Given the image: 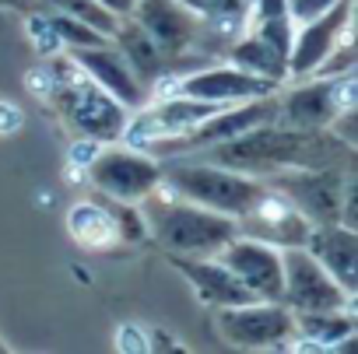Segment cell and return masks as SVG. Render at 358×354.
Returning <instances> with one entry per match:
<instances>
[{"label":"cell","instance_id":"obj_21","mask_svg":"<svg viewBox=\"0 0 358 354\" xmlns=\"http://www.w3.org/2000/svg\"><path fill=\"white\" fill-rule=\"evenodd\" d=\"M29 39H32V46H36L39 53H46V57H53V53L64 50L46 15H32V18H29Z\"/></svg>","mask_w":358,"mask_h":354},{"label":"cell","instance_id":"obj_23","mask_svg":"<svg viewBox=\"0 0 358 354\" xmlns=\"http://www.w3.org/2000/svg\"><path fill=\"white\" fill-rule=\"evenodd\" d=\"M99 147H102L99 140H92V137H81V140L71 147V161H74V165H88V161L95 158V151H99Z\"/></svg>","mask_w":358,"mask_h":354},{"label":"cell","instance_id":"obj_19","mask_svg":"<svg viewBox=\"0 0 358 354\" xmlns=\"http://www.w3.org/2000/svg\"><path fill=\"white\" fill-rule=\"evenodd\" d=\"M39 4H43L46 11H60V15L81 18L85 25L99 29V32L109 36V39H113V32H116V25H120V18H116L109 8H102L99 0H39Z\"/></svg>","mask_w":358,"mask_h":354},{"label":"cell","instance_id":"obj_4","mask_svg":"<svg viewBox=\"0 0 358 354\" xmlns=\"http://www.w3.org/2000/svg\"><path fill=\"white\" fill-rule=\"evenodd\" d=\"M99 193L116 204H141L162 186V165L144 147H99L85 165Z\"/></svg>","mask_w":358,"mask_h":354},{"label":"cell","instance_id":"obj_27","mask_svg":"<svg viewBox=\"0 0 358 354\" xmlns=\"http://www.w3.org/2000/svg\"><path fill=\"white\" fill-rule=\"evenodd\" d=\"M0 351H4V344H0Z\"/></svg>","mask_w":358,"mask_h":354},{"label":"cell","instance_id":"obj_6","mask_svg":"<svg viewBox=\"0 0 358 354\" xmlns=\"http://www.w3.org/2000/svg\"><path fill=\"white\" fill-rule=\"evenodd\" d=\"M215 260L232 270V277L257 298V302H281V284H285V274H281V246L267 242V239H257V235H236L229 239Z\"/></svg>","mask_w":358,"mask_h":354},{"label":"cell","instance_id":"obj_9","mask_svg":"<svg viewBox=\"0 0 358 354\" xmlns=\"http://www.w3.org/2000/svg\"><path fill=\"white\" fill-rule=\"evenodd\" d=\"M127 18H134L169 60L187 57L201 36V15L183 8L179 0H137Z\"/></svg>","mask_w":358,"mask_h":354},{"label":"cell","instance_id":"obj_15","mask_svg":"<svg viewBox=\"0 0 358 354\" xmlns=\"http://www.w3.org/2000/svg\"><path fill=\"white\" fill-rule=\"evenodd\" d=\"M179 270H183V277L194 284V291H197V298L204 302V305H211V309H225V305H243V302H257L236 277H232V270H225L215 256H194V260H187V256H176L172 260Z\"/></svg>","mask_w":358,"mask_h":354},{"label":"cell","instance_id":"obj_22","mask_svg":"<svg viewBox=\"0 0 358 354\" xmlns=\"http://www.w3.org/2000/svg\"><path fill=\"white\" fill-rule=\"evenodd\" d=\"M334 4H337V0H285V15H288L295 25H302V22L323 15V11L334 8Z\"/></svg>","mask_w":358,"mask_h":354},{"label":"cell","instance_id":"obj_12","mask_svg":"<svg viewBox=\"0 0 358 354\" xmlns=\"http://www.w3.org/2000/svg\"><path fill=\"white\" fill-rule=\"evenodd\" d=\"M302 246L355 298V291H358V235H355V228L351 225H341V221L309 225Z\"/></svg>","mask_w":358,"mask_h":354},{"label":"cell","instance_id":"obj_7","mask_svg":"<svg viewBox=\"0 0 358 354\" xmlns=\"http://www.w3.org/2000/svg\"><path fill=\"white\" fill-rule=\"evenodd\" d=\"M215 326L218 333L236 344V347H281L292 333H295V312L281 302H243V305H225L215 312Z\"/></svg>","mask_w":358,"mask_h":354},{"label":"cell","instance_id":"obj_26","mask_svg":"<svg viewBox=\"0 0 358 354\" xmlns=\"http://www.w3.org/2000/svg\"><path fill=\"white\" fill-rule=\"evenodd\" d=\"M179 4H183V8H190L194 15H204V11H208V4H211V0H179Z\"/></svg>","mask_w":358,"mask_h":354},{"label":"cell","instance_id":"obj_2","mask_svg":"<svg viewBox=\"0 0 358 354\" xmlns=\"http://www.w3.org/2000/svg\"><path fill=\"white\" fill-rule=\"evenodd\" d=\"M162 183L172 186L176 197L190 204H201L208 211L229 214V218H246L253 204L264 197V186L253 175L222 168V165H162Z\"/></svg>","mask_w":358,"mask_h":354},{"label":"cell","instance_id":"obj_25","mask_svg":"<svg viewBox=\"0 0 358 354\" xmlns=\"http://www.w3.org/2000/svg\"><path fill=\"white\" fill-rule=\"evenodd\" d=\"M99 4H102V8H109L116 18H127V15H130V8L137 4V0H99Z\"/></svg>","mask_w":358,"mask_h":354},{"label":"cell","instance_id":"obj_18","mask_svg":"<svg viewBox=\"0 0 358 354\" xmlns=\"http://www.w3.org/2000/svg\"><path fill=\"white\" fill-rule=\"evenodd\" d=\"M295 333H306L309 340H316V347H341L355 333V316H351V309L344 316H341V309H334V312H295Z\"/></svg>","mask_w":358,"mask_h":354},{"label":"cell","instance_id":"obj_10","mask_svg":"<svg viewBox=\"0 0 358 354\" xmlns=\"http://www.w3.org/2000/svg\"><path fill=\"white\" fill-rule=\"evenodd\" d=\"M351 18V0H337L323 15L309 18L292 32V50H288V78H309L320 71V64L337 50V36L348 29Z\"/></svg>","mask_w":358,"mask_h":354},{"label":"cell","instance_id":"obj_3","mask_svg":"<svg viewBox=\"0 0 358 354\" xmlns=\"http://www.w3.org/2000/svg\"><path fill=\"white\" fill-rule=\"evenodd\" d=\"M50 98L53 105L60 109V116L81 133V137H92L99 144L106 140H116L123 137V126L130 119L127 105H120L106 88H99L85 71L64 84H53L50 88Z\"/></svg>","mask_w":358,"mask_h":354},{"label":"cell","instance_id":"obj_13","mask_svg":"<svg viewBox=\"0 0 358 354\" xmlns=\"http://www.w3.org/2000/svg\"><path fill=\"white\" fill-rule=\"evenodd\" d=\"M74 60H78V67H81L99 88H106L120 105H127V109H141V105H144L148 88H144V81L130 71V64L123 60V53L113 46V39H109L106 46L74 50Z\"/></svg>","mask_w":358,"mask_h":354},{"label":"cell","instance_id":"obj_5","mask_svg":"<svg viewBox=\"0 0 358 354\" xmlns=\"http://www.w3.org/2000/svg\"><path fill=\"white\" fill-rule=\"evenodd\" d=\"M281 302L292 312H334L355 302L302 246H281Z\"/></svg>","mask_w":358,"mask_h":354},{"label":"cell","instance_id":"obj_24","mask_svg":"<svg viewBox=\"0 0 358 354\" xmlns=\"http://www.w3.org/2000/svg\"><path fill=\"white\" fill-rule=\"evenodd\" d=\"M144 337H141V326H120V351H144Z\"/></svg>","mask_w":358,"mask_h":354},{"label":"cell","instance_id":"obj_16","mask_svg":"<svg viewBox=\"0 0 358 354\" xmlns=\"http://www.w3.org/2000/svg\"><path fill=\"white\" fill-rule=\"evenodd\" d=\"M113 46L123 53V60L130 64V71L144 81L155 84L158 78H165V71L172 67V60L158 50V43L134 22V18H120L116 32H113Z\"/></svg>","mask_w":358,"mask_h":354},{"label":"cell","instance_id":"obj_20","mask_svg":"<svg viewBox=\"0 0 358 354\" xmlns=\"http://www.w3.org/2000/svg\"><path fill=\"white\" fill-rule=\"evenodd\" d=\"M60 46H71V50H92V46H106L109 36H102L99 29L85 25L81 18H71V15H60V11H46Z\"/></svg>","mask_w":358,"mask_h":354},{"label":"cell","instance_id":"obj_17","mask_svg":"<svg viewBox=\"0 0 358 354\" xmlns=\"http://www.w3.org/2000/svg\"><path fill=\"white\" fill-rule=\"evenodd\" d=\"M67 232L74 242H81L85 249H109L116 242L127 239L123 218H116L109 207H99L92 200H81L71 207L67 214Z\"/></svg>","mask_w":358,"mask_h":354},{"label":"cell","instance_id":"obj_11","mask_svg":"<svg viewBox=\"0 0 358 354\" xmlns=\"http://www.w3.org/2000/svg\"><path fill=\"white\" fill-rule=\"evenodd\" d=\"M176 91L190 95V98H204V102H218V105H232V102H250V98L274 95L278 81H267L260 74H250V71L229 64V67H204L197 74L179 78Z\"/></svg>","mask_w":358,"mask_h":354},{"label":"cell","instance_id":"obj_1","mask_svg":"<svg viewBox=\"0 0 358 354\" xmlns=\"http://www.w3.org/2000/svg\"><path fill=\"white\" fill-rule=\"evenodd\" d=\"M144 204L148 232L176 256H215L229 239L239 235V221L218 211H208L190 200H169L165 193H151Z\"/></svg>","mask_w":358,"mask_h":354},{"label":"cell","instance_id":"obj_8","mask_svg":"<svg viewBox=\"0 0 358 354\" xmlns=\"http://www.w3.org/2000/svg\"><path fill=\"white\" fill-rule=\"evenodd\" d=\"M274 186L309 218V225L341 221V197L348 190H341L337 168H281L274 172Z\"/></svg>","mask_w":358,"mask_h":354},{"label":"cell","instance_id":"obj_14","mask_svg":"<svg viewBox=\"0 0 358 354\" xmlns=\"http://www.w3.org/2000/svg\"><path fill=\"white\" fill-rule=\"evenodd\" d=\"M341 78L327 74L320 81H309V84L288 91L278 102V119L288 123V126H302V130H327L334 123V116L344 112V105H341Z\"/></svg>","mask_w":358,"mask_h":354}]
</instances>
